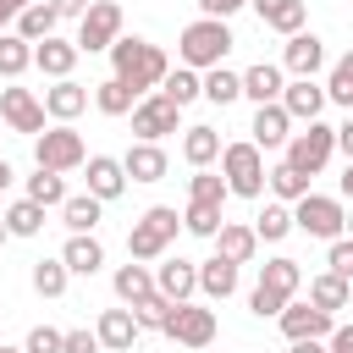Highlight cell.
Instances as JSON below:
<instances>
[{
	"label": "cell",
	"mask_w": 353,
	"mask_h": 353,
	"mask_svg": "<svg viewBox=\"0 0 353 353\" xmlns=\"http://www.w3.org/2000/svg\"><path fill=\"white\" fill-rule=\"evenodd\" d=\"M165 72H171V61H165L160 44H149V39H116L110 44V77H121L138 99L154 94L165 83Z\"/></svg>",
	"instance_id": "1"
},
{
	"label": "cell",
	"mask_w": 353,
	"mask_h": 353,
	"mask_svg": "<svg viewBox=\"0 0 353 353\" xmlns=\"http://www.w3.org/2000/svg\"><path fill=\"white\" fill-rule=\"evenodd\" d=\"M232 28L226 22H215V17H199V22H188L182 28V39H176V55H182V66H193V72H210V66H226V55H232Z\"/></svg>",
	"instance_id": "2"
},
{
	"label": "cell",
	"mask_w": 353,
	"mask_h": 353,
	"mask_svg": "<svg viewBox=\"0 0 353 353\" xmlns=\"http://www.w3.org/2000/svg\"><path fill=\"white\" fill-rule=\"evenodd\" d=\"M176 232H182V215H176L171 204H149V210L132 221V232H127V259H138V265L165 259V248H171Z\"/></svg>",
	"instance_id": "3"
},
{
	"label": "cell",
	"mask_w": 353,
	"mask_h": 353,
	"mask_svg": "<svg viewBox=\"0 0 353 353\" xmlns=\"http://www.w3.org/2000/svg\"><path fill=\"white\" fill-rule=\"evenodd\" d=\"M221 182L237 199H259L265 193V154L243 138V143H221Z\"/></svg>",
	"instance_id": "4"
},
{
	"label": "cell",
	"mask_w": 353,
	"mask_h": 353,
	"mask_svg": "<svg viewBox=\"0 0 353 353\" xmlns=\"http://www.w3.org/2000/svg\"><path fill=\"white\" fill-rule=\"evenodd\" d=\"M342 221H347V210H342V199H331V193H303V199L292 204V232H303V237L336 243V237H342Z\"/></svg>",
	"instance_id": "5"
},
{
	"label": "cell",
	"mask_w": 353,
	"mask_h": 353,
	"mask_svg": "<svg viewBox=\"0 0 353 353\" xmlns=\"http://www.w3.org/2000/svg\"><path fill=\"white\" fill-rule=\"evenodd\" d=\"M331 154H336V127H325V121H309L303 132L287 138V165L303 176H320L331 165Z\"/></svg>",
	"instance_id": "6"
},
{
	"label": "cell",
	"mask_w": 353,
	"mask_h": 353,
	"mask_svg": "<svg viewBox=\"0 0 353 353\" xmlns=\"http://www.w3.org/2000/svg\"><path fill=\"white\" fill-rule=\"evenodd\" d=\"M33 160H39V171H77L83 160H88V149H83V132L77 127H50V132H39L33 138Z\"/></svg>",
	"instance_id": "7"
},
{
	"label": "cell",
	"mask_w": 353,
	"mask_h": 353,
	"mask_svg": "<svg viewBox=\"0 0 353 353\" xmlns=\"http://www.w3.org/2000/svg\"><path fill=\"white\" fill-rule=\"evenodd\" d=\"M160 331H165L176 347H210L221 325H215V309H204V303H193V298H188V303H171V314H165V325H160Z\"/></svg>",
	"instance_id": "8"
},
{
	"label": "cell",
	"mask_w": 353,
	"mask_h": 353,
	"mask_svg": "<svg viewBox=\"0 0 353 353\" xmlns=\"http://www.w3.org/2000/svg\"><path fill=\"white\" fill-rule=\"evenodd\" d=\"M121 39V6L116 0H94L88 11H83V22H77V55H99V50H110Z\"/></svg>",
	"instance_id": "9"
},
{
	"label": "cell",
	"mask_w": 353,
	"mask_h": 353,
	"mask_svg": "<svg viewBox=\"0 0 353 353\" xmlns=\"http://www.w3.org/2000/svg\"><path fill=\"white\" fill-rule=\"evenodd\" d=\"M176 121H182V110H176L165 94H143V99L132 105V132H138V143H160L165 132H176Z\"/></svg>",
	"instance_id": "10"
},
{
	"label": "cell",
	"mask_w": 353,
	"mask_h": 353,
	"mask_svg": "<svg viewBox=\"0 0 353 353\" xmlns=\"http://www.w3.org/2000/svg\"><path fill=\"white\" fill-rule=\"evenodd\" d=\"M276 325H281V336H287V342H309V336H314V342H325V336L336 331V320H331L325 309H314V303H298V298H292V303L276 314Z\"/></svg>",
	"instance_id": "11"
},
{
	"label": "cell",
	"mask_w": 353,
	"mask_h": 353,
	"mask_svg": "<svg viewBox=\"0 0 353 353\" xmlns=\"http://www.w3.org/2000/svg\"><path fill=\"white\" fill-rule=\"evenodd\" d=\"M0 116L11 132H44V99L33 88H17V83L0 88Z\"/></svg>",
	"instance_id": "12"
},
{
	"label": "cell",
	"mask_w": 353,
	"mask_h": 353,
	"mask_svg": "<svg viewBox=\"0 0 353 353\" xmlns=\"http://www.w3.org/2000/svg\"><path fill=\"white\" fill-rule=\"evenodd\" d=\"M154 292H160L165 303H188V298L199 292V265H193V259H160V265H154Z\"/></svg>",
	"instance_id": "13"
},
{
	"label": "cell",
	"mask_w": 353,
	"mask_h": 353,
	"mask_svg": "<svg viewBox=\"0 0 353 353\" xmlns=\"http://www.w3.org/2000/svg\"><path fill=\"white\" fill-rule=\"evenodd\" d=\"M248 143L265 154V149H287V138H292V116L281 110V105H254V121H248Z\"/></svg>",
	"instance_id": "14"
},
{
	"label": "cell",
	"mask_w": 353,
	"mask_h": 353,
	"mask_svg": "<svg viewBox=\"0 0 353 353\" xmlns=\"http://www.w3.org/2000/svg\"><path fill=\"white\" fill-rule=\"evenodd\" d=\"M94 336H99L105 353H132V342H138V320H132V309H127V303H121V309H99Z\"/></svg>",
	"instance_id": "15"
},
{
	"label": "cell",
	"mask_w": 353,
	"mask_h": 353,
	"mask_svg": "<svg viewBox=\"0 0 353 353\" xmlns=\"http://www.w3.org/2000/svg\"><path fill=\"white\" fill-rule=\"evenodd\" d=\"M320 66H325V39H320V33H292L287 50H281V72H292V77H314Z\"/></svg>",
	"instance_id": "16"
},
{
	"label": "cell",
	"mask_w": 353,
	"mask_h": 353,
	"mask_svg": "<svg viewBox=\"0 0 353 353\" xmlns=\"http://www.w3.org/2000/svg\"><path fill=\"white\" fill-rule=\"evenodd\" d=\"M292 121H320V110H325V88L314 83V77H292L287 88H281V99H276Z\"/></svg>",
	"instance_id": "17"
},
{
	"label": "cell",
	"mask_w": 353,
	"mask_h": 353,
	"mask_svg": "<svg viewBox=\"0 0 353 353\" xmlns=\"http://www.w3.org/2000/svg\"><path fill=\"white\" fill-rule=\"evenodd\" d=\"M83 110H88V88H83V83L61 77V83H50V88H44V116H55L61 127H72Z\"/></svg>",
	"instance_id": "18"
},
{
	"label": "cell",
	"mask_w": 353,
	"mask_h": 353,
	"mask_svg": "<svg viewBox=\"0 0 353 353\" xmlns=\"http://www.w3.org/2000/svg\"><path fill=\"white\" fill-rule=\"evenodd\" d=\"M83 165H88V193H94L99 204H110V199L127 193V171H121V160H110V154H88Z\"/></svg>",
	"instance_id": "19"
},
{
	"label": "cell",
	"mask_w": 353,
	"mask_h": 353,
	"mask_svg": "<svg viewBox=\"0 0 353 353\" xmlns=\"http://www.w3.org/2000/svg\"><path fill=\"white\" fill-rule=\"evenodd\" d=\"M33 66L44 72V77H72V66H77V44L72 39H61V33H50L44 44H33Z\"/></svg>",
	"instance_id": "20"
},
{
	"label": "cell",
	"mask_w": 353,
	"mask_h": 353,
	"mask_svg": "<svg viewBox=\"0 0 353 353\" xmlns=\"http://www.w3.org/2000/svg\"><path fill=\"white\" fill-rule=\"evenodd\" d=\"M121 171H127L132 182H160V176L171 171V160H165L160 143H138V138H132V149L121 154Z\"/></svg>",
	"instance_id": "21"
},
{
	"label": "cell",
	"mask_w": 353,
	"mask_h": 353,
	"mask_svg": "<svg viewBox=\"0 0 353 353\" xmlns=\"http://www.w3.org/2000/svg\"><path fill=\"white\" fill-rule=\"evenodd\" d=\"M210 243H215V254L232 259V265H248V259L259 254V237H254V226H243V221H221V232H215Z\"/></svg>",
	"instance_id": "22"
},
{
	"label": "cell",
	"mask_w": 353,
	"mask_h": 353,
	"mask_svg": "<svg viewBox=\"0 0 353 353\" xmlns=\"http://www.w3.org/2000/svg\"><path fill=\"white\" fill-rule=\"evenodd\" d=\"M254 287H265V292H276V298H298V287H303V270H298V259H287V254H276V259H265L259 265V281Z\"/></svg>",
	"instance_id": "23"
},
{
	"label": "cell",
	"mask_w": 353,
	"mask_h": 353,
	"mask_svg": "<svg viewBox=\"0 0 353 353\" xmlns=\"http://www.w3.org/2000/svg\"><path fill=\"white\" fill-rule=\"evenodd\" d=\"M281 88H287V77H281V66H270V61H254V66L243 72V99H254V105H276Z\"/></svg>",
	"instance_id": "24"
},
{
	"label": "cell",
	"mask_w": 353,
	"mask_h": 353,
	"mask_svg": "<svg viewBox=\"0 0 353 353\" xmlns=\"http://www.w3.org/2000/svg\"><path fill=\"white\" fill-rule=\"evenodd\" d=\"M110 287H116V298H121L127 309H138L143 298H154V270H149V265H138V259H127V265L110 276Z\"/></svg>",
	"instance_id": "25"
},
{
	"label": "cell",
	"mask_w": 353,
	"mask_h": 353,
	"mask_svg": "<svg viewBox=\"0 0 353 353\" xmlns=\"http://www.w3.org/2000/svg\"><path fill=\"white\" fill-rule=\"evenodd\" d=\"M55 28H61L55 6H50V0H33V6H22V11H17V28H11V33H17V39H28V44H44Z\"/></svg>",
	"instance_id": "26"
},
{
	"label": "cell",
	"mask_w": 353,
	"mask_h": 353,
	"mask_svg": "<svg viewBox=\"0 0 353 353\" xmlns=\"http://www.w3.org/2000/svg\"><path fill=\"white\" fill-rule=\"evenodd\" d=\"M61 221H66V232H72V237H88V232L105 221V204H99L94 193H66V204H61Z\"/></svg>",
	"instance_id": "27"
},
{
	"label": "cell",
	"mask_w": 353,
	"mask_h": 353,
	"mask_svg": "<svg viewBox=\"0 0 353 353\" xmlns=\"http://www.w3.org/2000/svg\"><path fill=\"white\" fill-rule=\"evenodd\" d=\"M199 292H204L210 303L232 298V292H237V265H232V259H221V254H210V259L199 265Z\"/></svg>",
	"instance_id": "28"
},
{
	"label": "cell",
	"mask_w": 353,
	"mask_h": 353,
	"mask_svg": "<svg viewBox=\"0 0 353 353\" xmlns=\"http://www.w3.org/2000/svg\"><path fill=\"white\" fill-rule=\"evenodd\" d=\"M182 160H188L193 171H210V165L221 160V132H215V127H188V132H182Z\"/></svg>",
	"instance_id": "29"
},
{
	"label": "cell",
	"mask_w": 353,
	"mask_h": 353,
	"mask_svg": "<svg viewBox=\"0 0 353 353\" xmlns=\"http://www.w3.org/2000/svg\"><path fill=\"white\" fill-rule=\"evenodd\" d=\"M61 265L72 270V276H94L99 265H105V243L88 232V237H66V248H61Z\"/></svg>",
	"instance_id": "30"
},
{
	"label": "cell",
	"mask_w": 353,
	"mask_h": 353,
	"mask_svg": "<svg viewBox=\"0 0 353 353\" xmlns=\"http://www.w3.org/2000/svg\"><path fill=\"white\" fill-rule=\"evenodd\" d=\"M254 11H259V22L265 28H276V33H303V0H248Z\"/></svg>",
	"instance_id": "31"
},
{
	"label": "cell",
	"mask_w": 353,
	"mask_h": 353,
	"mask_svg": "<svg viewBox=\"0 0 353 353\" xmlns=\"http://www.w3.org/2000/svg\"><path fill=\"white\" fill-rule=\"evenodd\" d=\"M199 88H204V99L210 105H232V99H243V72H226V66H210V72H199Z\"/></svg>",
	"instance_id": "32"
},
{
	"label": "cell",
	"mask_w": 353,
	"mask_h": 353,
	"mask_svg": "<svg viewBox=\"0 0 353 353\" xmlns=\"http://www.w3.org/2000/svg\"><path fill=\"white\" fill-rule=\"evenodd\" d=\"M347 287H353V281H342V276L320 270V276H309V303H314V309H325V314L336 320V309H347Z\"/></svg>",
	"instance_id": "33"
},
{
	"label": "cell",
	"mask_w": 353,
	"mask_h": 353,
	"mask_svg": "<svg viewBox=\"0 0 353 353\" xmlns=\"http://www.w3.org/2000/svg\"><path fill=\"white\" fill-rule=\"evenodd\" d=\"M154 94H165L176 110H188L193 99H204V88H199V72H193V66H171V72H165V83H160Z\"/></svg>",
	"instance_id": "34"
},
{
	"label": "cell",
	"mask_w": 353,
	"mask_h": 353,
	"mask_svg": "<svg viewBox=\"0 0 353 353\" xmlns=\"http://www.w3.org/2000/svg\"><path fill=\"white\" fill-rule=\"evenodd\" d=\"M320 88H325V99H331V105H342V110L353 116V50L331 61V72H325V83H320Z\"/></svg>",
	"instance_id": "35"
},
{
	"label": "cell",
	"mask_w": 353,
	"mask_h": 353,
	"mask_svg": "<svg viewBox=\"0 0 353 353\" xmlns=\"http://www.w3.org/2000/svg\"><path fill=\"white\" fill-rule=\"evenodd\" d=\"M265 188L276 193V204H298V199L309 193V176H303V171H292V165L281 160V165H270V171H265Z\"/></svg>",
	"instance_id": "36"
},
{
	"label": "cell",
	"mask_w": 353,
	"mask_h": 353,
	"mask_svg": "<svg viewBox=\"0 0 353 353\" xmlns=\"http://www.w3.org/2000/svg\"><path fill=\"white\" fill-rule=\"evenodd\" d=\"M0 221H6V232H11V237H39V232H44V210H39L33 199L6 204V210H0Z\"/></svg>",
	"instance_id": "37"
},
{
	"label": "cell",
	"mask_w": 353,
	"mask_h": 353,
	"mask_svg": "<svg viewBox=\"0 0 353 353\" xmlns=\"http://www.w3.org/2000/svg\"><path fill=\"white\" fill-rule=\"evenodd\" d=\"M94 105H99V116H132V105H138V94L121 83V77H105L99 88H94Z\"/></svg>",
	"instance_id": "38"
},
{
	"label": "cell",
	"mask_w": 353,
	"mask_h": 353,
	"mask_svg": "<svg viewBox=\"0 0 353 353\" xmlns=\"http://www.w3.org/2000/svg\"><path fill=\"white\" fill-rule=\"evenodd\" d=\"M28 199H33L39 210H61V204H66V176H61V171H33V176H28Z\"/></svg>",
	"instance_id": "39"
},
{
	"label": "cell",
	"mask_w": 353,
	"mask_h": 353,
	"mask_svg": "<svg viewBox=\"0 0 353 353\" xmlns=\"http://www.w3.org/2000/svg\"><path fill=\"white\" fill-rule=\"evenodd\" d=\"M287 232H292V204H265L254 215V237L259 243H281Z\"/></svg>",
	"instance_id": "40"
},
{
	"label": "cell",
	"mask_w": 353,
	"mask_h": 353,
	"mask_svg": "<svg viewBox=\"0 0 353 353\" xmlns=\"http://www.w3.org/2000/svg\"><path fill=\"white\" fill-rule=\"evenodd\" d=\"M66 281H72V270L61 259H39L33 265V292L39 298H66Z\"/></svg>",
	"instance_id": "41"
},
{
	"label": "cell",
	"mask_w": 353,
	"mask_h": 353,
	"mask_svg": "<svg viewBox=\"0 0 353 353\" xmlns=\"http://www.w3.org/2000/svg\"><path fill=\"white\" fill-rule=\"evenodd\" d=\"M33 66V44L17 33H0V77H22Z\"/></svg>",
	"instance_id": "42"
},
{
	"label": "cell",
	"mask_w": 353,
	"mask_h": 353,
	"mask_svg": "<svg viewBox=\"0 0 353 353\" xmlns=\"http://www.w3.org/2000/svg\"><path fill=\"white\" fill-rule=\"evenodd\" d=\"M232 193H226V182L215 176V171H193L188 176V204H226Z\"/></svg>",
	"instance_id": "43"
},
{
	"label": "cell",
	"mask_w": 353,
	"mask_h": 353,
	"mask_svg": "<svg viewBox=\"0 0 353 353\" xmlns=\"http://www.w3.org/2000/svg\"><path fill=\"white\" fill-rule=\"evenodd\" d=\"M182 232L215 237V232H221V204H188V210H182Z\"/></svg>",
	"instance_id": "44"
},
{
	"label": "cell",
	"mask_w": 353,
	"mask_h": 353,
	"mask_svg": "<svg viewBox=\"0 0 353 353\" xmlns=\"http://www.w3.org/2000/svg\"><path fill=\"white\" fill-rule=\"evenodd\" d=\"M165 314H171V303H165L160 292H154V298H143V303L132 309V320H138V331H160V325H165Z\"/></svg>",
	"instance_id": "45"
},
{
	"label": "cell",
	"mask_w": 353,
	"mask_h": 353,
	"mask_svg": "<svg viewBox=\"0 0 353 353\" xmlns=\"http://www.w3.org/2000/svg\"><path fill=\"white\" fill-rule=\"evenodd\" d=\"M325 265H331V276L353 281V237H336V243L325 248Z\"/></svg>",
	"instance_id": "46"
},
{
	"label": "cell",
	"mask_w": 353,
	"mask_h": 353,
	"mask_svg": "<svg viewBox=\"0 0 353 353\" xmlns=\"http://www.w3.org/2000/svg\"><path fill=\"white\" fill-rule=\"evenodd\" d=\"M61 336L66 331H55V325H33L28 342H22V353H61Z\"/></svg>",
	"instance_id": "47"
},
{
	"label": "cell",
	"mask_w": 353,
	"mask_h": 353,
	"mask_svg": "<svg viewBox=\"0 0 353 353\" xmlns=\"http://www.w3.org/2000/svg\"><path fill=\"white\" fill-rule=\"evenodd\" d=\"M248 309H254L259 320H276V314L287 309V298H276V292H265V287H254V292H248Z\"/></svg>",
	"instance_id": "48"
},
{
	"label": "cell",
	"mask_w": 353,
	"mask_h": 353,
	"mask_svg": "<svg viewBox=\"0 0 353 353\" xmlns=\"http://www.w3.org/2000/svg\"><path fill=\"white\" fill-rule=\"evenodd\" d=\"M61 353H99V336L77 325V331H66V336H61Z\"/></svg>",
	"instance_id": "49"
},
{
	"label": "cell",
	"mask_w": 353,
	"mask_h": 353,
	"mask_svg": "<svg viewBox=\"0 0 353 353\" xmlns=\"http://www.w3.org/2000/svg\"><path fill=\"white\" fill-rule=\"evenodd\" d=\"M243 6H248V0H199V11H204V17H215V22H226V17H237Z\"/></svg>",
	"instance_id": "50"
},
{
	"label": "cell",
	"mask_w": 353,
	"mask_h": 353,
	"mask_svg": "<svg viewBox=\"0 0 353 353\" xmlns=\"http://www.w3.org/2000/svg\"><path fill=\"white\" fill-rule=\"evenodd\" d=\"M325 347H331V353H353V325H336V331L325 336Z\"/></svg>",
	"instance_id": "51"
},
{
	"label": "cell",
	"mask_w": 353,
	"mask_h": 353,
	"mask_svg": "<svg viewBox=\"0 0 353 353\" xmlns=\"http://www.w3.org/2000/svg\"><path fill=\"white\" fill-rule=\"evenodd\" d=\"M50 6H55V17H77V22H83V11H88L94 0H50Z\"/></svg>",
	"instance_id": "52"
},
{
	"label": "cell",
	"mask_w": 353,
	"mask_h": 353,
	"mask_svg": "<svg viewBox=\"0 0 353 353\" xmlns=\"http://www.w3.org/2000/svg\"><path fill=\"white\" fill-rule=\"evenodd\" d=\"M336 149H342V154H347V160H353V116H347V121H342V127H336Z\"/></svg>",
	"instance_id": "53"
},
{
	"label": "cell",
	"mask_w": 353,
	"mask_h": 353,
	"mask_svg": "<svg viewBox=\"0 0 353 353\" xmlns=\"http://www.w3.org/2000/svg\"><path fill=\"white\" fill-rule=\"evenodd\" d=\"M287 353H331V347H325V342H314V336H309V342H287Z\"/></svg>",
	"instance_id": "54"
},
{
	"label": "cell",
	"mask_w": 353,
	"mask_h": 353,
	"mask_svg": "<svg viewBox=\"0 0 353 353\" xmlns=\"http://www.w3.org/2000/svg\"><path fill=\"white\" fill-rule=\"evenodd\" d=\"M22 6H33V0H0V17H6V22H17V11H22Z\"/></svg>",
	"instance_id": "55"
},
{
	"label": "cell",
	"mask_w": 353,
	"mask_h": 353,
	"mask_svg": "<svg viewBox=\"0 0 353 353\" xmlns=\"http://www.w3.org/2000/svg\"><path fill=\"white\" fill-rule=\"evenodd\" d=\"M342 199H353V160H347V171H342Z\"/></svg>",
	"instance_id": "56"
},
{
	"label": "cell",
	"mask_w": 353,
	"mask_h": 353,
	"mask_svg": "<svg viewBox=\"0 0 353 353\" xmlns=\"http://www.w3.org/2000/svg\"><path fill=\"white\" fill-rule=\"evenodd\" d=\"M342 232H347V237H353V215H347V221H342Z\"/></svg>",
	"instance_id": "57"
},
{
	"label": "cell",
	"mask_w": 353,
	"mask_h": 353,
	"mask_svg": "<svg viewBox=\"0 0 353 353\" xmlns=\"http://www.w3.org/2000/svg\"><path fill=\"white\" fill-rule=\"evenodd\" d=\"M6 237H11V232H6V221H0V248H6Z\"/></svg>",
	"instance_id": "58"
},
{
	"label": "cell",
	"mask_w": 353,
	"mask_h": 353,
	"mask_svg": "<svg viewBox=\"0 0 353 353\" xmlns=\"http://www.w3.org/2000/svg\"><path fill=\"white\" fill-rule=\"evenodd\" d=\"M0 176H11V165H6V154H0Z\"/></svg>",
	"instance_id": "59"
},
{
	"label": "cell",
	"mask_w": 353,
	"mask_h": 353,
	"mask_svg": "<svg viewBox=\"0 0 353 353\" xmlns=\"http://www.w3.org/2000/svg\"><path fill=\"white\" fill-rule=\"evenodd\" d=\"M0 353H22V347H6V342H0Z\"/></svg>",
	"instance_id": "60"
},
{
	"label": "cell",
	"mask_w": 353,
	"mask_h": 353,
	"mask_svg": "<svg viewBox=\"0 0 353 353\" xmlns=\"http://www.w3.org/2000/svg\"><path fill=\"white\" fill-rule=\"evenodd\" d=\"M6 182H11V176H0V193H6Z\"/></svg>",
	"instance_id": "61"
},
{
	"label": "cell",
	"mask_w": 353,
	"mask_h": 353,
	"mask_svg": "<svg viewBox=\"0 0 353 353\" xmlns=\"http://www.w3.org/2000/svg\"><path fill=\"white\" fill-rule=\"evenodd\" d=\"M0 33H6V17H0Z\"/></svg>",
	"instance_id": "62"
}]
</instances>
